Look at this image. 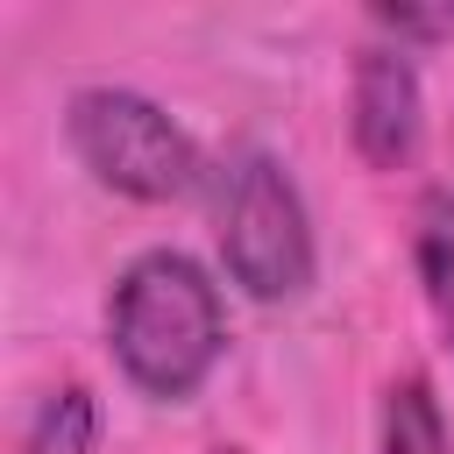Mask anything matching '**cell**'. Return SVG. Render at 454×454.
<instances>
[{
	"mask_svg": "<svg viewBox=\"0 0 454 454\" xmlns=\"http://www.w3.org/2000/svg\"><path fill=\"white\" fill-rule=\"evenodd\" d=\"M106 340H114V362L128 369L135 390L192 397L206 383V369L220 362V340H227L213 277L177 248L135 255L106 298Z\"/></svg>",
	"mask_w": 454,
	"mask_h": 454,
	"instance_id": "6da1fadb",
	"label": "cell"
},
{
	"mask_svg": "<svg viewBox=\"0 0 454 454\" xmlns=\"http://www.w3.org/2000/svg\"><path fill=\"white\" fill-rule=\"evenodd\" d=\"M64 128H71L78 163H85L99 184L128 192V199L163 206V199H184V192L199 184V149H192V135H184L156 99H142V92H128V85H85V92H71Z\"/></svg>",
	"mask_w": 454,
	"mask_h": 454,
	"instance_id": "7a4b0ae2",
	"label": "cell"
},
{
	"mask_svg": "<svg viewBox=\"0 0 454 454\" xmlns=\"http://www.w3.org/2000/svg\"><path fill=\"white\" fill-rule=\"evenodd\" d=\"M220 255L248 298H298L312 284V227L298 184L262 156H234L220 184Z\"/></svg>",
	"mask_w": 454,
	"mask_h": 454,
	"instance_id": "3957f363",
	"label": "cell"
},
{
	"mask_svg": "<svg viewBox=\"0 0 454 454\" xmlns=\"http://www.w3.org/2000/svg\"><path fill=\"white\" fill-rule=\"evenodd\" d=\"M348 128H355V149L362 163L376 170H397L411 149H419V71L404 57V43H369L355 57V92H348Z\"/></svg>",
	"mask_w": 454,
	"mask_h": 454,
	"instance_id": "277c9868",
	"label": "cell"
},
{
	"mask_svg": "<svg viewBox=\"0 0 454 454\" xmlns=\"http://www.w3.org/2000/svg\"><path fill=\"white\" fill-rule=\"evenodd\" d=\"M383 454H454L440 397H433L426 376H397L383 390Z\"/></svg>",
	"mask_w": 454,
	"mask_h": 454,
	"instance_id": "5b68a950",
	"label": "cell"
},
{
	"mask_svg": "<svg viewBox=\"0 0 454 454\" xmlns=\"http://www.w3.org/2000/svg\"><path fill=\"white\" fill-rule=\"evenodd\" d=\"M21 454H99V404L85 383H64L35 404L28 433H21Z\"/></svg>",
	"mask_w": 454,
	"mask_h": 454,
	"instance_id": "8992f818",
	"label": "cell"
},
{
	"mask_svg": "<svg viewBox=\"0 0 454 454\" xmlns=\"http://www.w3.org/2000/svg\"><path fill=\"white\" fill-rule=\"evenodd\" d=\"M419 277H426V298H433L440 326L454 333V192L419 199Z\"/></svg>",
	"mask_w": 454,
	"mask_h": 454,
	"instance_id": "52a82bcc",
	"label": "cell"
},
{
	"mask_svg": "<svg viewBox=\"0 0 454 454\" xmlns=\"http://www.w3.org/2000/svg\"><path fill=\"white\" fill-rule=\"evenodd\" d=\"M369 21L390 28L397 43H404V35H411V43H440V35H454V7H369Z\"/></svg>",
	"mask_w": 454,
	"mask_h": 454,
	"instance_id": "ba28073f",
	"label": "cell"
},
{
	"mask_svg": "<svg viewBox=\"0 0 454 454\" xmlns=\"http://www.w3.org/2000/svg\"><path fill=\"white\" fill-rule=\"evenodd\" d=\"M220 454H241V447H220Z\"/></svg>",
	"mask_w": 454,
	"mask_h": 454,
	"instance_id": "9c48e42d",
	"label": "cell"
}]
</instances>
